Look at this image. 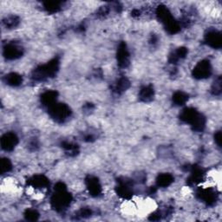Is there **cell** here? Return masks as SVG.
<instances>
[{
  "mask_svg": "<svg viewBox=\"0 0 222 222\" xmlns=\"http://www.w3.org/2000/svg\"><path fill=\"white\" fill-rule=\"evenodd\" d=\"M185 96H183V94L182 93H178L177 95L175 96V97H174V100L177 101L178 100V103H182L184 101H185Z\"/></svg>",
  "mask_w": 222,
  "mask_h": 222,
  "instance_id": "cell-8",
  "label": "cell"
},
{
  "mask_svg": "<svg viewBox=\"0 0 222 222\" xmlns=\"http://www.w3.org/2000/svg\"><path fill=\"white\" fill-rule=\"evenodd\" d=\"M171 181H172V178H171V176L165 174V175H161V176L160 177L158 183H159V185L167 186L168 184H169V183H170Z\"/></svg>",
  "mask_w": 222,
  "mask_h": 222,
  "instance_id": "cell-6",
  "label": "cell"
},
{
  "mask_svg": "<svg viewBox=\"0 0 222 222\" xmlns=\"http://www.w3.org/2000/svg\"><path fill=\"white\" fill-rule=\"evenodd\" d=\"M11 168V164L8 159H4L1 161V172L2 174H4L5 172H7Z\"/></svg>",
  "mask_w": 222,
  "mask_h": 222,
  "instance_id": "cell-7",
  "label": "cell"
},
{
  "mask_svg": "<svg viewBox=\"0 0 222 222\" xmlns=\"http://www.w3.org/2000/svg\"><path fill=\"white\" fill-rule=\"evenodd\" d=\"M195 72L198 76H204L205 74H208L209 73V68L207 67V65L201 63V65L197 67V69L195 70Z\"/></svg>",
  "mask_w": 222,
  "mask_h": 222,
  "instance_id": "cell-5",
  "label": "cell"
},
{
  "mask_svg": "<svg viewBox=\"0 0 222 222\" xmlns=\"http://www.w3.org/2000/svg\"><path fill=\"white\" fill-rule=\"evenodd\" d=\"M17 137L15 135L13 134H6L5 135L3 136L2 138V147L6 149V150H10L11 148H13V147H15L16 143H17Z\"/></svg>",
  "mask_w": 222,
  "mask_h": 222,
  "instance_id": "cell-1",
  "label": "cell"
},
{
  "mask_svg": "<svg viewBox=\"0 0 222 222\" xmlns=\"http://www.w3.org/2000/svg\"><path fill=\"white\" fill-rule=\"evenodd\" d=\"M53 111H54V115L56 118L63 119L65 118L67 115H68V109L64 106H63V105L55 107Z\"/></svg>",
  "mask_w": 222,
  "mask_h": 222,
  "instance_id": "cell-3",
  "label": "cell"
},
{
  "mask_svg": "<svg viewBox=\"0 0 222 222\" xmlns=\"http://www.w3.org/2000/svg\"><path fill=\"white\" fill-rule=\"evenodd\" d=\"M20 81H21V77H19L18 75L12 73V74L8 76V82H9V84L18 85V84H19Z\"/></svg>",
  "mask_w": 222,
  "mask_h": 222,
  "instance_id": "cell-4",
  "label": "cell"
},
{
  "mask_svg": "<svg viewBox=\"0 0 222 222\" xmlns=\"http://www.w3.org/2000/svg\"><path fill=\"white\" fill-rule=\"evenodd\" d=\"M20 54V50L17 46L10 45L5 49V55L8 58H16Z\"/></svg>",
  "mask_w": 222,
  "mask_h": 222,
  "instance_id": "cell-2",
  "label": "cell"
}]
</instances>
